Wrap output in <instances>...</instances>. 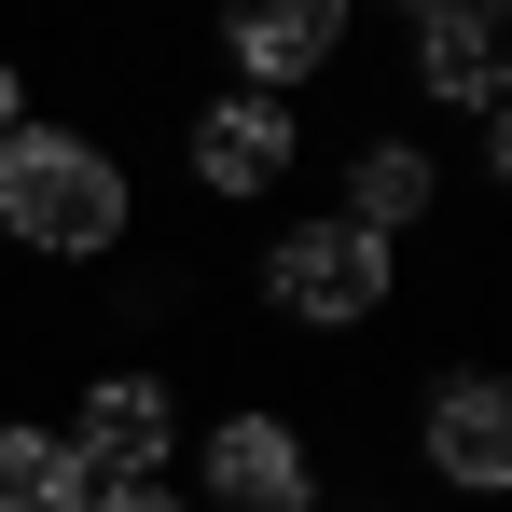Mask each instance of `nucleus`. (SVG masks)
<instances>
[{
    "instance_id": "f257e3e1",
    "label": "nucleus",
    "mask_w": 512,
    "mask_h": 512,
    "mask_svg": "<svg viewBox=\"0 0 512 512\" xmlns=\"http://www.w3.org/2000/svg\"><path fill=\"white\" fill-rule=\"evenodd\" d=\"M0 236L42 250V263H97L125 236V167L84 125H14L0 139Z\"/></svg>"
},
{
    "instance_id": "f03ea898",
    "label": "nucleus",
    "mask_w": 512,
    "mask_h": 512,
    "mask_svg": "<svg viewBox=\"0 0 512 512\" xmlns=\"http://www.w3.org/2000/svg\"><path fill=\"white\" fill-rule=\"evenodd\" d=\"M388 277H402V250L360 236L346 208H319V222H291V236L263 250V305H277V319H319V333H360V319L388 305Z\"/></svg>"
},
{
    "instance_id": "7ed1b4c3",
    "label": "nucleus",
    "mask_w": 512,
    "mask_h": 512,
    "mask_svg": "<svg viewBox=\"0 0 512 512\" xmlns=\"http://www.w3.org/2000/svg\"><path fill=\"white\" fill-rule=\"evenodd\" d=\"M167 443H180V416H167V388H153V374H97L84 388V416L56 429V457H70V485H153V471H167Z\"/></svg>"
},
{
    "instance_id": "20e7f679",
    "label": "nucleus",
    "mask_w": 512,
    "mask_h": 512,
    "mask_svg": "<svg viewBox=\"0 0 512 512\" xmlns=\"http://www.w3.org/2000/svg\"><path fill=\"white\" fill-rule=\"evenodd\" d=\"M416 457L457 499H512V374H443L416 402Z\"/></svg>"
},
{
    "instance_id": "39448f33",
    "label": "nucleus",
    "mask_w": 512,
    "mask_h": 512,
    "mask_svg": "<svg viewBox=\"0 0 512 512\" xmlns=\"http://www.w3.org/2000/svg\"><path fill=\"white\" fill-rule=\"evenodd\" d=\"M194 471H208L222 512H319V443H305L291 416H222Z\"/></svg>"
},
{
    "instance_id": "423d86ee",
    "label": "nucleus",
    "mask_w": 512,
    "mask_h": 512,
    "mask_svg": "<svg viewBox=\"0 0 512 512\" xmlns=\"http://www.w3.org/2000/svg\"><path fill=\"white\" fill-rule=\"evenodd\" d=\"M222 42H236L250 97H291L346 56V0H222Z\"/></svg>"
},
{
    "instance_id": "0eeeda50",
    "label": "nucleus",
    "mask_w": 512,
    "mask_h": 512,
    "mask_svg": "<svg viewBox=\"0 0 512 512\" xmlns=\"http://www.w3.org/2000/svg\"><path fill=\"white\" fill-rule=\"evenodd\" d=\"M291 153H305L291 97H208V111H194V180H208V194H277Z\"/></svg>"
},
{
    "instance_id": "6e6552de",
    "label": "nucleus",
    "mask_w": 512,
    "mask_h": 512,
    "mask_svg": "<svg viewBox=\"0 0 512 512\" xmlns=\"http://www.w3.org/2000/svg\"><path fill=\"white\" fill-rule=\"evenodd\" d=\"M416 84L443 97V111H499L512 97V28L485 0H429L416 14Z\"/></svg>"
},
{
    "instance_id": "1a4fd4ad",
    "label": "nucleus",
    "mask_w": 512,
    "mask_h": 512,
    "mask_svg": "<svg viewBox=\"0 0 512 512\" xmlns=\"http://www.w3.org/2000/svg\"><path fill=\"white\" fill-rule=\"evenodd\" d=\"M429 194H443V180H429L416 139H360V153H346V222H360V236H388V250L429 222Z\"/></svg>"
},
{
    "instance_id": "9d476101",
    "label": "nucleus",
    "mask_w": 512,
    "mask_h": 512,
    "mask_svg": "<svg viewBox=\"0 0 512 512\" xmlns=\"http://www.w3.org/2000/svg\"><path fill=\"white\" fill-rule=\"evenodd\" d=\"M70 457H56V429H0V512H70Z\"/></svg>"
},
{
    "instance_id": "9b49d317",
    "label": "nucleus",
    "mask_w": 512,
    "mask_h": 512,
    "mask_svg": "<svg viewBox=\"0 0 512 512\" xmlns=\"http://www.w3.org/2000/svg\"><path fill=\"white\" fill-rule=\"evenodd\" d=\"M70 512H194V499H180L167 471H153V485H97V499H70Z\"/></svg>"
},
{
    "instance_id": "f8f14e48",
    "label": "nucleus",
    "mask_w": 512,
    "mask_h": 512,
    "mask_svg": "<svg viewBox=\"0 0 512 512\" xmlns=\"http://www.w3.org/2000/svg\"><path fill=\"white\" fill-rule=\"evenodd\" d=\"M485 167H499V194H512V97L485 111Z\"/></svg>"
},
{
    "instance_id": "ddd939ff",
    "label": "nucleus",
    "mask_w": 512,
    "mask_h": 512,
    "mask_svg": "<svg viewBox=\"0 0 512 512\" xmlns=\"http://www.w3.org/2000/svg\"><path fill=\"white\" fill-rule=\"evenodd\" d=\"M0 139H14V70H0Z\"/></svg>"
},
{
    "instance_id": "4468645a",
    "label": "nucleus",
    "mask_w": 512,
    "mask_h": 512,
    "mask_svg": "<svg viewBox=\"0 0 512 512\" xmlns=\"http://www.w3.org/2000/svg\"><path fill=\"white\" fill-rule=\"evenodd\" d=\"M485 14H499V28H512V0H485Z\"/></svg>"
},
{
    "instance_id": "2eb2a0df",
    "label": "nucleus",
    "mask_w": 512,
    "mask_h": 512,
    "mask_svg": "<svg viewBox=\"0 0 512 512\" xmlns=\"http://www.w3.org/2000/svg\"><path fill=\"white\" fill-rule=\"evenodd\" d=\"M402 14H429V0H402Z\"/></svg>"
}]
</instances>
